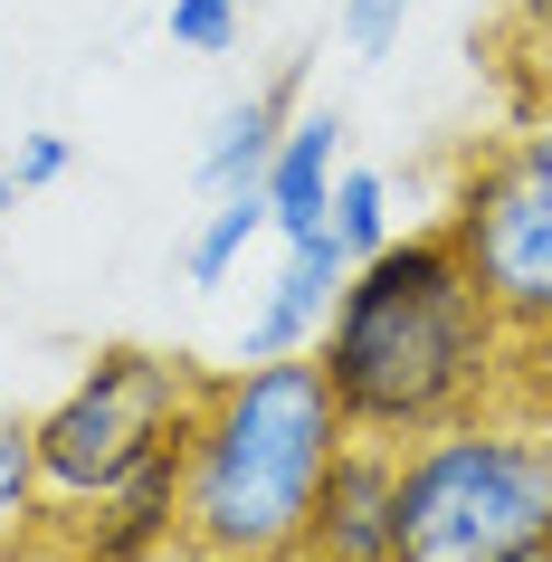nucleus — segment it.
<instances>
[{"label":"nucleus","mask_w":552,"mask_h":562,"mask_svg":"<svg viewBox=\"0 0 552 562\" xmlns=\"http://www.w3.org/2000/svg\"><path fill=\"white\" fill-rule=\"evenodd\" d=\"M334 30H343L352 58H391L401 30H409V0H343V10H334Z\"/></svg>","instance_id":"nucleus-14"},{"label":"nucleus","mask_w":552,"mask_h":562,"mask_svg":"<svg viewBox=\"0 0 552 562\" xmlns=\"http://www.w3.org/2000/svg\"><path fill=\"white\" fill-rule=\"evenodd\" d=\"M515 30L533 38V48H552V0H515Z\"/></svg>","instance_id":"nucleus-17"},{"label":"nucleus","mask_w":552,"mask_h":562,"mask_svg":"<svg viewBox=\"0 0 552 562\" xmlns=\"http://www.w3.org/2000/svg\"><path fill=\"white\" fill-rule=\"evenodd\" d=\"M515 562H552V543H543V553H515Z\"/></svg>","instance_id":"nucleus-19"},{"label":"nucleus","mask_w":552,"mask_h":562,"mask_svg":"<svg viewBox=\"0 0 552 562\" xmlns=\"http://www.w3.org/2000/svg\"><path fill=\"white\" fill-rule=\"evenodd\" d=\"M334 238H343V258L391 248V181L372 162H343V181H334Z\"/></svg>","instance_id":"nucleus-13"},{"label":"nucleus","mask_w":552,"mask_h":562,"mask_svg":"<svg viewBox=\"0 0 552 562\" xmlns=\"http://www.w3.org/2000/svg\"><path fill=\"white\" fill-rule=\"evenodd\" d=\"M267 229H277V210H267V181L210 191V210L191 220V238H181V277H191V286H229L238 258H248Z\"/></svg>","instance_id":"nucleus-11"},{"label":"nucleus","mask_w":552,"mask_h":562,"mask_svg":"<svg viewBox=\"0 0 552 562\" xmlns=\"http://www.w3.org/2000/svg\"><path fill=\"white\" fill-rule=\"evenodd\" d=\"M343 411L315 353H267L201 372L181 439V553L191 562H295L324 468L343 458Z\"/></svg>","instance_id":"nucleus-2"},{"label":"nucleus","mask_w":552,"mask_h":562,"mask_svg":"<svg viewBox=\"0 0 552 562\" xmlns=\"http://www.w3.org/2000/svg\"><path fill=\"white\" fill-rule=\"evenodd\" d=\"M67 162H77V144H67V134H20L10 181H20V191H48V181H67Z\"/></svg>","instance_id":"nucleus-16"},{"label":"nucleus","mask_w":552,"mask_h":562,"mask_svg":"<svg viewBox=\"0 0 552 562\" xmlns=\"http://www.w3.org/2000/svg\"><path fill=\"white\" fill-rule=\"evenodd\" d=\"M315 362L343 429L381 448H409L515 391V334L476 296L448 229H391V248L352 258Z\"/></svg>","instance_id":"nucleus-1"},{"label":"nucleus","mask_w":552,"mask_h":562,"mask_svg":"<svg viewBox=\"0 0 552 562\" xmlns=\"http://www.w3.org/2000/svg\"><path fill=\"white\" fill-rule=\"evenodd\" d=\"M67 562H162L181 543V448L144 458L134 476H115L87 505H48V533Z\"/></svg>","instance_id":"nucleus-6"},{"label":"nucleus","mask_w":552,"mask_h":562,"mask_svg":"<svg viewBox=\"0 0 552 562\" xmlns=\"http://www.w3.org/2000/svg\"><path fill=\"white\" fill-rule=\"evenodd\" d=\"M295 95H305V58H286L277 77H267V87L229 95V105L210 115L201 162H191L201 201H210V191H238V181H267V162H277V134L295 124Z\"/></svg>","instance_id":"nucleus-9"},{"label":"nucleus","mask_w":552,"mask_h":562,"mask_svg":"<svg viewBox=\"0 0 552 562\" xmlns=\"http://www.w3.org/2000/svg\"><path fill=\"white\" fill-rule=\"evenodd\" d=\"M334 181H343V115L334 105H305L277 134V162H267V210H277V238L286 248L334 229Z\"/></svg>","instance_id":"nucleus-10"},{"label":"nucleus","mask_w":552,"mask_h":562,"mask_svg":"<svg viewBox=\"0 0 552 562\" xmlns=\"http://www.w3.org/2000/svg\"><path fill=\"white\" fill-rule=\"evenodd\" d=\"M10 210H20V181H10V162H0V220H10Z\"/></svg>","instance_id":"nucleus-18"},{"label":"nucleus","mask_w":552,"mask_h":562,"mask_svg":"<svg viewBox=\"0 0 552 562\" xmlns=\"http://www.w3.org/2000/svg\"><path fill=\"white\" fill-rule=\"evenodd\" d=\"M48 533V486H38V439L20 411H0V562Z\"/></svg>","instance_id":"nucleus-12"},{"label":"nucleus","mask_w":552,"mask_h":562,"mask_svg":"<svg viewBox=\"0 0 552 562\" xmlns=\"http://www.w3.org/2000/svg\"><path fill=\"white\" fill-rule=\"evenodd\" d=\"M552 543V419L486 401L401 448V562H515Z\"/></svg>","instance_id":"nucleus-3"},{"label":"nucleus","mask_w":552,"mask_h":562,"mask_svg":"<svg viewBox=\"0 0 552 562\" xmlns=\"http://www.w3.org/2000/svg\"><path fill=\"white\" fill-rule=\"evenodd\" d=\"M438 229L466 258L476 296L495 305V325L515 344H552V153H533L523 134H495L458 172Z\"/></svg>","instance_id":"nucleus-5"},{"label":"nucleus","mask_w":552,"mask_h":562,"mask_svg":"<svg viewBox=\"0 0 552 562\" xmlns=\"http://www.w3.org/2000/svg\"><path fill=\"white\" fill-rule=\"evenodd\" d=\"M343 238L324 229V238H295L286 258H277V277H267V296L258 315H248V334H238V362H267V353H315V334L324 315H334V296H343Z\"/></svg>","instance_id":"nucleus-8"},{"label":"nucleus","mask_w":552,"mask_h":562,"mask_svg":"<svg viewBox=\"0 0 552 562\" xmlns=\"http://www.w3.org/2000/svg\"><path fill=\"white\" fill-rule=\"evenodd\" d=\"M238 30H248V0H172V38L191 58H219Z\"/></svg>","instance_id":"nucleus-15"},{"label":"nucleus","mask_w":552,"mask_h":562,"mask_svg":"<svg viewBox=\"0 0 552 562\" xmlns=\"http://www.w3.org/2000/svg\"><path fill=\"white\" fill-rule=\"evenodd\" d=\"M295 562H401V448L343 439V458L324 468L315 515H305Z\"/></svg>","instance_id":"nucleus-7"},{"label":"nucleus","mask_w":552,"mask_h":562,"mask_svg":"<svg viewBox=\"0 0 552 562\" xmlns=\"http://www.w3.org/2000/svg\"><path fill=\"white\" fill-rule=\"evenodd\" d=\"M191 411H201V372H191L181 353L105 344L48 411H30L48 505H87V496H105L115 476H134L144 458L181 448L191 439Z\"/></svg>","instance_id":"nucleus-4"}]
</instances>
